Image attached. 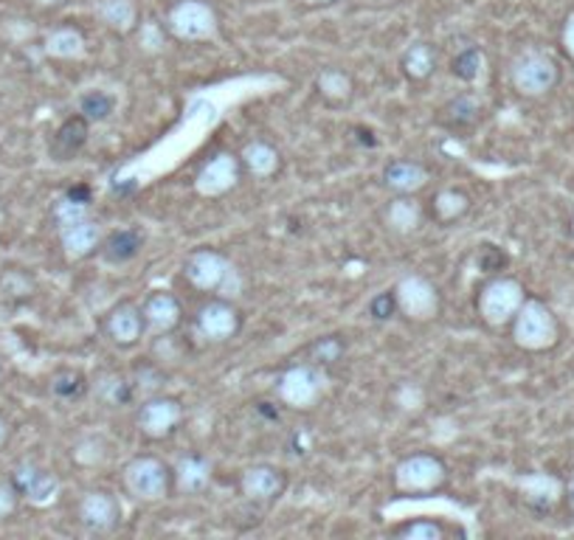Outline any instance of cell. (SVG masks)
<instances>
[{
	"label": "cell",
	"mask_w": 574,
	"mask_h": 540,
	"mask_svg": "<svg viewBox=\"0 0 574 540\" xmlns=\"http://www.w3.org/2000/svg\"><path fill=\"white\" fill-rule=\"evenodd\" d=\"M183 276H187L189 285L203 290V293L223 296V299H235L242 287L240 274L228 262V256H223L220 251H208V248H201V251L187 256Z\"/></svg>",
	"instance_id": "6da1fadb"
},
{
	"label": "cell",
	"mask_w": 574,
	"mask_h": 540,
	"mask_svg": "<svg viewBox=\"0 0 574 540\" xmlns=\"http://www.w3.org/2000/svg\"><path fill=\"white\" fill-rule=\"evenodd\" d=\"M558 82H561V65L543 48H524L510 62V85L515 87V94L527 99L547 96Z\"/></svg>",
	"instance_id": "7a4b0ae2"
},
{
	"label": "cell",
	"mask_w": 574,
	"mask_h": 540,
	"mask_svg": "<svg viewBox=\"0 0 574 540\" xmlns=\"http://www.w3.org/2000/svg\"><path fill=\"white\" fill-rule=\"evenodd\" d=\"M513 324V340L515 347L527 349V352H543V349H552L561 338V327H558V319L549 310V304L538 299H527L522 304V310L515 313Z\"/></svg>",
	"instance_id": "3957f363"
},
{
	"label": "cell",
	"mask_w": 574,
	"mask_h": 540,
	"mask_svg": "<svg viewBox=\"0 0 574 540\" xmlns=\"http://www.w3.org/2000/svg\"><path fill=\"white\" fill-rule=\"evenodd\" d=\"M121 481L135 501H160L172 490V470L158 456H135L124 467Z\"/></svg>",
	"instance_id": "277c9868"
},
{
	"label": "cell",
	"mask_w": 574,
	"mask_h": 540,
	"mask_svg": "<svg viewBox=\"0 0 574 540\" xmlns=\"http://www.w3.org/2000/svg\"><path fill=\"white\" fill-rule=\"evenodd\" d=\"M217 26V12L206 0H178L167 14V32L181 43L212 40Z\"/></svg>",
	"instance_id": "5b68a950"
},
{
	"label": "cell",
	"mask_w": 574,
	"mask_h": 540,
	"mask_svg": "<svg viewBox=\"0 0 574 540\" xmlns=\"http://www.w3.org/2000/svg\"><path fill=\"white\" fill-rule=\"evenodd\" d=\"M524 301H527V293H524L522 281L513 276H495L481 287L479 313L490 327H504L515 319Z\"/></svg>",
	"instance_id": "8992f818"
},
{
	"label": "cell",
	"mask_w": 574,
	"mask_h": 540,
	"mask_svg": "<svg viewBox=\"0 0 574 540\" xmlns=\"http://www.w3.org/2000/svg\"><path fill=\"white\" fill-rule=\"evenodd\" d=\"M447 467L434 454H415L403 459L394 470V488L406 495L434 493L445 484Z\"/></svg>",
	"instance_id": "52a82bcc"
},
{
	"label": "cell",
	"mask_w": 574,
	"mask_h": 540,
	"mask_svg": "<svg viewBox=\"0 0 574 540\" xmlns=\"http://www.w3.org/2000/svg\"><path fill=\"white\" fill-rule=\"evenodd\" d=\"M240 329V313L231 304V299H208L201 304L198 315H194V335H201L206 344H226Z\"/></svg>",
	"instance_id": "ba28073f"
},
{
	"label": "cell",
	"mask_w": 574,
	"mask_h": 540,
	"mask_svg": "<svg viewBox=\"0 0 574 540\" xmlns=\"http://www.w3.org/2000/svg\"><path fill=\"white\" fill-rule=\"evenodd\" d=\"M135 420H139L141 434L147 436V440H167L183 422V406L175 397H158V394H153V397L141 403Z\"/></svg>",
	"instance_id": "9c48e42d"
},
{
	"label": "cell",
	"mask_w": 574,
	"mask_h": 540,
	"mask_svg": "<svg viewBox=\"0 0 574 540\" xmlns=\"http://www.w3.org/2000/svg\"><path fill=\"white\" fill-rule=\"evenodd\" d=\"M397 296V313L406 315L408 321H431L440 313V293L422 276H406L400 285L394 287Z\"/></svg>",
	"instance_id": "30bf717a"
},
{
	"label": "cell",
	"mask_w": 574,
	"mask_h": 540,
	"mask_svg": "<svg viewBox=\"0 0 574 540\" xmlns=\"http://www.w3.org/2000/svg\"><path fill=\"white\" fill-rule=\"evenodd\" d=\"M276 394L287 408H296V411H308L319 403L321 397V374L319 369L310 363V367H294L287 369L285 374L276 383Z\"/></svg>",
	"instance_id": "8fae6325"
},
{
	"label": "cell",
	"mask_w": 574,
	"mask_h": 540,
	"mask_svg": "<svg viewBox=\"0 0 574 540\" xmlns=\"http://www.w3.org/2000/svg\"><path fill=\"white\" fill-rule=\"evenodd\" d=\"M240 183V160L231 153H217L194 175V192L203 197H220Z\"/></svg>",
	"instance_id": "7c38bea8"
},
{
	"label": "cell",
	"mask_w": 574,
	"mask_h": 540,
	"mask_svg": "<svg viewBox=\"0 0 574 540\" xmlns=\"http://www.w3.org/2000/svg\"><path fill=\"white\" fill-rule=\"evenodd\" d=\"M80 524L94 535H110L121 527V507L116 495L105 490H91L80 501Z\"/></svg>",
	"instance_id": "4fadbf2b"
},
{
	"label": "cell",
	"mask_w": 574,
	"mask_h": 540,
	"mask_svg": "<svg viewBox=\"0 0 574 540\" xmlns=\"http://www.w3.org/2000/svg\"><path fill=\"white\" fill-rule=\"evenodd\" d=\"M9 481L17 488V493H21L23 499L32 501L34 507H48V504H53L57 493H60V479H57L51 470H43V467L37 465H28V461L14 467L12 479Z\"/></svg>",
	"instance_id": "5bb4252c"
},
{
	"label": "cell",
	"mask_w": 574,
	"mask_h": 540,
	"mask_svg": "<svg viewBox=\"0 0 574 540\" xmlns=\"http://www.w3.org/2000/svg\"><path fill=\"white\" fill-rule=\"evenodd\" d=\"M141 315H144V329L153 338H160V335H169L175 329L181 327L183 321V304L178 296L172 293H153L144 299L141 304Z\"/></svg>",
	"instance_id": "9a60e30c"
},
{
	"label": "cell",
	"mask_w": 574,
	"mask_h": 540,
	"mask_svg": "<svg viewBox=\"0 0 574 540\" xmlns=\"http://www.w3.org/2000/svg\"><path fill=\"white\" fill-rule=\"evenodd\" d=\"M105 335L110 344H116V347L121 349L135 347V344L147 335V329H144V315H141L139 304H133V301H119V304L107 313Z\"/></svg>",
	"instance_id": "2e32d148"
},
{
	"label": "cell",
	"mask_w": 574,
	"mask_h": 540,
	"mask_svg": "<svg viewBox=\"0 0 574 540\" xmlns=\"http://www.w3.org/2000/svg\"><path fill=\"white\" fill-rule=\"evenodd\" d=\"M147 245V233L141 228H116L107 237H101L99 256L107 265H128V262L139 260V254Z\"/></svg>",
	"instance_id": "e0dca14e"
},
{
	"label": "cell",
	"mask_w": 574,
	"mask_h": 540,
	"mask_svg": "<svg viewBox=\"0 0 574 540\" xmlns=\"http://www.w3.org/2000/svg\"><path fill=\"white\" fill-rule=\"evenodd\" d=\"M57 228H60L62 251H65L71 260H82V256L99 251L101 237H105L99 223H96L94 217H82V220L65 223V226H57Z\"/></svg>",
	"instance_id": "ac0fdd59"
},
{
	"label": "cell",
	"mask_w": 574,
	"mask_h": 540,
	"mask_svg": "<svg viewBox=\"0 0 574 540\" xmlns=\"http://www.w3.org/2000/svg\"><path fill=\"white\" fill-rule=\"evenodd\" d=\"M240 490L248 501L271 504V501L279 499L282 490H285V476L271 465H254L242 473Z\"/></svg>",
	"instance_id": "d6986e66"
},
{
	"label": "cell",
	"mask_w": 574,
	"mask_h": 540,
	"mask_svg": "<svg viewBox=\"0 0 574 540\" xmlns=\"http://www.w3.org/2000/svg\"><path fill=\"white\" fill-rule=\"evenodd\" d=\"M212 484V465L206 456L187 454L172 470V488L183 495H198Z\"/></svg>",
	"instance_id": "ffe728a7"
},
{
	"label": "cell",
	"mask_w": 574,
	"mask_h": 540,
	"mask_svg": "<svg viewBox=\"0 0 574 540\" xmlns=\"http://www.w3.org/2000/svg\"><path fill=\"white\" fill-rule=\"evenodd\" d=\"M428 183V169L417 160L397 158L388 160L383 169V187L394 194H415Z\"/></svg>",
	"instance_id": "44dd1931"
},
{
	"label": "cell",
	"mask_w": 574,
	"mask_h": 540,
	"mask_svg": "<svg viewBox=\"0 0 574 540\" xmlns=\"http://www.w3.org/2000/svg\"><path fill=\"white\" fill-rule=\"evenodd\" d=\"M87 130H91V121L82 113L71 116L60 124V130L53 133L51 141V155L57 160H71L82 153V147L87 144Z\"/></svg>",
	"instance_id": "7402d4cb"
},
{
	"label": "cell",
	"mask_w": 574,
	"mask_h": 540,
	"mask_svg": "<svg viewBox=\"0 0 574 540\" xmlns=\"http://www.w3.org/2000/svg\"><path fill=\"white\" fill-rule=\"evenodd\" d=\"M96 17L110 32L130 34L139 28L141 12L135 0H96Z\"/></svg>",
	"instance_id": "603a6c76"
},
{
	"label": "cell",
	"mask_w": 574,
	"mask_h": 540,
	"mask_svg": "<svg viewBox=\"0 0 574 540\" xmlns=\"http://www.w3.org/2000/svg\"><path fill=\"white\" fill-rule=\"evenodd\" d=\"M240 164L248 169V172L254 175V178H271V175L279 172V149L274 144H267V141L256 139L248 141L246 147H242Z\"/></svg>",
	"instance_id": "cb8c5ba5"
},
{
	"label": "cell",
	"mask_w": 574,
	"mask_h": 540,
	"mask_svg": "<svg viewBox=\"0 0 574 540\" xmlns=\"http://www.w3.org/2000/svg\"><path fill=\"white\" fill-rule=\"evenodd\" d=\"M85 46L87 40L80 28L62 26L48 34L43 48H46V53L53 57V60H80V57H85Z\"/></svg>",
	"instance_id": "d4e9b609"
},
{
	"label": "cell",
	"mask_w": 574,
	"mask_h": 540,
	"mask_svg": "<svg viewBox=\"0 0 574 540\" xmlns=\"http://www.w3.org/2000/svg\"><path fill=\"white\" fill-rule=\"evenodd\" d=\"M386 220L397 233H415L422 226V206L415 201V194H394L386 208Z\"/></svg>",
	"instance_id": "484cf974"
},
{
	"label": "cell",
	"mask_w": 574,
	"mask_h": 540,
	"mask_svg": "<svg viewBox=\"0 0 574 540\" xmlns=\"http://www.w3.org/2000/svg\"><path fill=\"white\" fill-rule=\"evenodd\" d=\"M403 74L411 82H426L437 71V51L428 43H411L400 57Z\"/></svg>",
	"instance_id": "4316f807"
},
{
	"label": "cell",
	"mask_w": 574,
	"mask_h": 540,
	"mask_svg": "<svg viewBox=\"0 0 574 540\" xmlns=\"http://www.w3.org/2000/svg\"><path fill=\"white\" fill-rule=\"evenodd\" d=\"M481 105L474 94H462L442 107V124L451 130H470L479 124Z\"/></svg>",
	"instance_id": "83f0119b"
},
{
	"label": "cell",
	"mask_w": 574,
	"mask_h": 540,
	"mask_svg": "<svg viewBox=\"0 0 574 540\" xmlns=\"http://www.w3.org/2000/svg\"><path fill=\"white\" fill-rule=\"evenodd\" d=\"M315 91L327 105H344L352 96L355 85L352 76L347 71H340V68H324L319 76H315Z\"/></svg>",
	"instance_id": "f1b7e54d"
},
{
	"label": "cell",
	"mask_w": 574,
	"mask_h": 540,
	"mask_svg": "<svg viewBox=\"0 0 574 540\" xmlns=\"http://www.w3.org/2000/svg\"><path fill=\"white\" fill-rule=\"evenodd\" d=\"M94 392L96 397H99L101 403H107V406H130L135 397V388H133V381L130 377H124V374L119 372H107V374H99L94 383Z\"/></svg>",
	"instance_id": "f546056e"
},
{
	"label": "cell",
	"mask_w": 574,
	"mask_h": 540,
	"mask_svg": "<svg viewBox=\"0 0 574 540\" xmlns=\"http://www.w3.org/2000/svg\"><path fill=\"white\" fill-rule=\"evenodd\" d=\"M481 71H485V51L479 46H465L451 57V74L465 85H474Z\"/></svg>",
	"instance_id": "4dcf8cb0"
},
{
	"label": "cell",
	"mask_w": 574,
	"mask_h": 540,
	"mask_svg": "<svg viewBox=\"0 0 574 540\" xmlns=\"http://www.w3.org/2000/svg\"><path fill=\"white\" fill-rule=\"evenodd\" d=\"M470 212V197L462 189H442L434 194V214L440 223H456Z\"/></svg>",
	"instance_id": "1f68e13d"
},
{
	"label": "cell",
	"mask_w": 574,
	"mask_h": 540,
	"mask_svg": "<svg viewBox=\"0 0 574 540\" xmlns=\"http://www.w3.org/2000/svg\"><path fill=\"white\" fill-rule=\"evenodd\" d=\"M347 355V340L340 335H319L308 347V358L313 367H333Z\"/></svg>",
	"instance_id": "d6a6232c"
},
{
	"label": "cell",
	"mask_w": 574,
	"mask_h": 540,
	"mask_svg": "<svg viewBox=\"0 0 574 540\" xmlns=\"http://www.w3.org/2000/svg\"><path fill=\"white\" fill-rule=\"evenodd\" d=\"M116 110V99L113 94H107V91H87L85 96L80 99V113L85 116L91 124H99V121H107L113 116Z\"/></svg>",
	"instance_id": "836d02e7"
},
{
	"label": "cell",
	"mask_w": 574,
	"mask_h": 540,
	"mask_svg": "<svg viewBox=\"0 0 574 540\" xmlns=\"http://www.w3.org/2000/svg\"><path fill=\"white\" fill-rule=\"evenodd\" d=\"M51 392L53 397H60V400H76V397H82V394L87 392L85 374L74 372V369H65V372L53 374Z\"/></svg>",
	"instance_id": "e575fe53"
},
{
	"label": "cell",
	"mask_w": 574,
	"mask_h": 540,
	"mask_svg": "<svg viewBox=\"0 0 574 540\" xmlns=\"http://www.w3.org/2000/svg\"><path fill=\"white\" fill-rule=\"evenodd\" d=\"M139 46L144 53H160L164 51V46H167V28L158 26V23L147 21V23H139Z\"/></svg>",
	"instance_id": "d590c367"
},
{
	"label": "cell",
	"mask_w": 574,
	"mask_h": 540,
	"mask_svg": "<svg viewBox=\"0 0 574 540\" xmlns=\"http://www.w3.org/2000/svg\"><path fill=\"white\" fill-rule=\"evenodd\" d=\"M442 535H445V529L437 520H411L397 529V538L403 540H440Z\"/></svg>",
	"instance_id": "8d00e7d4"
},
{
	"label": "cell",
	"mask_w": 574,
	"mask_h": 540,
	"mask_svg": "<svg viewBox=\"0 0 574 540\" xmlns=\"http://www.w3.org/2000/svg\"><path fill=\"white\" fill-rule=\"evenodd\" d=\"M369 315H372V321H381V324L392 321L397 315V296H394V290H383V293L374 296L369 301Z\"/></svg>",
	"instance_id": "74e56055"
},
{
	"label": "cell",
	"mask_w": 574,
	"mask_h": 540,
	"mask_svg": "<svg viewBox=\"0 0 574 540\" xmlns=\"http://www.w3.org/2000/svg\"><path fill=\"white\" fill-rule=\"evenodd\" d=\"M476 262H479L481 274H499V271L507 267V254L499 245H481Z\"/></svg>",
	"instance_id": "f35d334b"
},
{
	"label": "cell",
	"mask_w": 574,
	"mask_h": 540,
	"mask_svg": "<svg viewBox=\"0 0 574 540\" xmlns=\"http://www.w3.org/2000/svg\"><path fill=\"white\" fill-rule=\"evenodd\" d=\"M23 495L17 493L12 481H0V520H7L9 515H14L17 504H21Z\"/></svg>",
	"instance_id": "ab89813d"
},
{
	"label": "cell",
	"mask_w": 574,
	"mask_h": 540,
	"mask_svg": "<svg viewBox=\"0 0 574 540\" xmlns=\"http://www.w3.org/2000/svg\"><path fill=\"white\" fill-rule=\"evenodd\" d=\"M563 48H566L569 57L574 60V12L569 14L566 23H563Z\"/></svg>",
	"instance_id": "60d3db41"
},
{
	"label": "cell",
	"mask_w": 574,
	"mask_h": 540,
	"mask_svg": "<svg viewBox=\"0 0 574 540\" xmlns=\"http://www.w3.org/2000/svg\"><path fill=\"white\" fill-rule=\"evenodd\" d=\"M400 400L403 403H406V408H417V406H420V403H422V394L420 392H417V394H411V388H403V392H400Z\"/></svg>",
	"instance_id": "b9f144b4"
},
{
	"label": "cell",
	"mask_w": 574,
	"mask_h": 540,
	"mask_svg": "<svg viewBox=\"0 0 574 540\" xmlns=\"http://www.w3.org/2000/svg\"><path fill=\"white\" fill-rule=\"evenodd\" d=\"M7 440H9V422L0 417V447L7 445Z\"/></svg>",
	"instance_id": "7bdbcfd3"
},
{
	"label": "cell",
	"mask_w": 574,
	"mask_h": 540,
	"mask_svg": "<svg viewBox=\"0 0 574 540\" xmlns=\"http://www.w3.org/2000/svg\"><path fill=\"white\" fill-rule=\"evenodd\" d=\"M308 3H313V7H335L340 0H308Z\"/></svg>",
	"instance_id": "ee69618b"
},
{
	"label": "cell",
	"mask_w": 574,
	"mask_h": 540,
	"mask_svg": "<svg viewBox=\"0 0 574 540\" xmlns=\"http://www.w3.org/2000/svg\"><path fill=\"white\" fill-rule=\"evenodd\" d=\"M32 3H37V7H57L62 0H32Z\"/></svg>",
	"instance_id": "f6af8a7d"
},
{
	"label": "cell",
	"mask_w": 574,
	"mask_h": 540,
	"mask_svg": "<svg viewBox=\"0 0 574 540\" xmlns=\"http://www.w3.org/2000/svg\"><path fill=\"white\" fill-rule=\"evenodd\" d=\"M0 374H3V367H0Z\"/></svg>",
	"instance_id": "bcb514c9"
}]
</instances>
